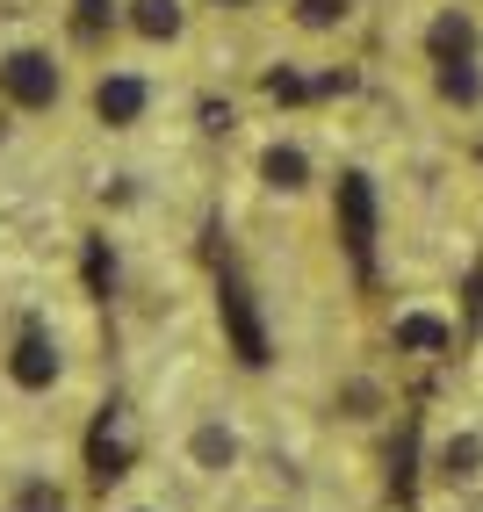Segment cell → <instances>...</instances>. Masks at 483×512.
I'll list each match as a JSON object with an SVG mask.
<instances>
[{"mask_svg":"<svg viewBox=\"0 0 483 512\" xmlns=\"http://www.w3.org/2000/svg\"><path fill=\"white\" fill-rule=\"evenodd\" d=\"M130 29H137V37H152V44L181 37V0H137V8H130Z\"/></svg>","mask_w":483,"mask_h":512,"instance_id":"cell-9","label":"cell"},{"mask_svg":"<svg viewBox=\"0 0 483 512\" xmlns=\"http://www.w3.org/2000/svg\"><path fill=\"white\" fill-rule=\"evenodd\" d=\"M0 94H8L15 109H51L58 101V65L44 51H15L8 65H0Z\"/></svg>","mask_w":483,"mask_h":512,"instance_id":"cell-3","label":"cell"},{"mask_svg":"<svg viewBox=\"0 0 483 512\" xmlns=\"http://www.w3.org/2000/svg\"><path fill=\"white\" fill-rule=\"evenodd\" d=\"M339 238H347L354 267L368 275V260H375V188H368V174H339Z\"/></svg>","mask_w":483,"mask_h":512,"instance_id":"cell-2","label":"cell"},{"mask_svg":"<svg viewBox=\"0 0 483 512\" xmlns=\"http://www.w3.org/2000/svg\"><path fill=\"white\" fill-rule=\"evenodd\" d=\"M87 469H94V484H116V476L130 469V419L123 412H101L94 433H87Z\"/></svg>","mask_w":483,"mask_h":512,"instance_id":"cell-4","label":"cell"},{"mask_svg":"<svg viewBox=\"0 0 483 512\" xmlns=\"http://www.w3.org/2000/svg\"><path fill=\"white\" fill-rule=\"evenodd\" d=\"M426 51H433V65H447V58H469V51H476V22H469L462 8H447V15L426 29Z\"/></svg>","mask_w":483,"mask_h":512,"instance_id":"cell-7","label":"cell"},{"mask_svg":"<svg viewBox=\"0 0 483 512\" xmlns=\"http://www.w3.org/2000/svg\"><path fill=\"white\" fill-rule=\"evenodd\" d=\"M217 311H224V332H231V354L246 361V368H267L274 354H267V325H260V311H253V289L238 282V275H224V289H217Z\"/></svg>","mask_w":483,"mask_h":512,"instance_id":"cell-1","label":"cell"},{"mask_svg":"<svg viewBox=\"0 0 483 512\" xmlns=\"http://www.w3.org/2000/svg\"><path fill=\"white\" fill-rule=\"evenodd\" d=\"M109 22H116V0H80V8H73V29H80V37H101Z\"/></svg>","mask_w":483,"mask_h":512,"instance_id":"cell-15","label":"cell"},{"mask_svg":"<svg viewBox=\"0 0 483 512\" xmlns=\"http://www.w3.org/2000/svg\"><path fill=\"white\" fill-rule=\"evenodd\" d=\"M87 289L109 296V253H101V238H87Z\"/></svg>","mask_w":483,"mask_h":512,"instance_id":"cell-17","label":"cell"},{"mask_svg":"<svg viewBox=\"0 0 483 512\" xmlns=\"http://www.w3.org/2000/svg\"><path fill=\"white\" fill-rule=\"evenodd\" d=\"M440 101H455V109H476V101H483V80H476L469 58H447L440 65Z\"/></svg>","mask_w":483,"mask_h":512,"instance_id":"cell-11","label":"cell"},{"mask_svg":"<svg viewBox=\"0 0 483 512\" xmlns=\"http://www.w3.org/2000/svg\"><path fill=\"white\" fill-rule=\"evenodd\" d=\"M15 512H65V498H58L51 484H22V498H15Z\"/></svg>","mask_w":483,"mask_h":512,"instance_id":"cell-16","label":"cell"},{"mask_svg":"<svg viewBox=\"0 0 483 512\" xmlns=\"http://www.w3.org/2000/svg\"><path fill=\"white\" fill-rule=\"evenodd\" d=\"M195 462H202V469H224V462H231V433H224V426H202V433H195Z\"/></svg>","mask_w":483,"mask_h":512,"instance_id":"cell-14","label":"cell"},{"mask_svg":"<svg viewBox=\"0 0 483 512\" xmlns=\"http://www.w3.org/2000/svg\"><path fill=\"white\" fill-rule=\"evenodd\" d=\"M476 462H483V440H476V433H455V440L440 448V476H455V484H462V476H476Z\"/></svg>","mask_w":483,"mask_h":512,"instance_id":"cell-12","label":"cell"},{"mask_svg":"<svg viewBox=\"0 0 483 512\" xmlns=\"http://www.w3.org/2000/svg\"><path fill=\"white\" fill-rule=\"evenodd\" d=\"M397 347L404 354H447V347H455V325H440L426 311H404L397 318Z\"/></svg>","mask_w":483,"mask_h":512,"instance_id":"cell-8","label":"cell"},{"mask_svg":"<svg viewBox=\"0 0 483 512\" xmlns=\"http://www.w3.org/2000/svg\"><path fill=\"white\" fill-rule=\"evenodd\" d=\"M202 130H217V138H224V130H231V101H202Z\"/></svg>","mask_w":483,"mask_h":512,"instance_id":"cell-19","label":"cell"},{"mask_svg":"<svg viewBox=\"0 0 483 512\" xmlns=\"http://www.w3.org/2000/svg\"><path fill=\"white\" fill-rule=\"evenodd\" d=\"M260 174H267V188H282V195H296V188L310 181V159H303L296 145H274V152L260 159Z\"/></svg>","mask_w":483,"mask_h":512,"instance_id":"cell-10","label":"cell"},{"mask_svg":"<svg viewBox=\"0 0 483 512\" xmlns=\"http://www.w3.org/2000/svg\"><path fill=\"white\" fill-rule=\"evenodd\" d=\"M354 0H296V22L303 29H332V22H347Z\"/></svg>","mask_w":483,"mask_h":512,"instance_id":"cell-13","label":"cell"},{"mask_svg":"<svg viewBox=\"0 0 483 512\" xmlns=\"http://www.w3.org/2000/svg\"><path fill=\"white\" fill-rule=\"evenodd\" d=\"M8 368H15L22 390H51V383H58V347H51L37 325H29V332L15 339V361H8Z\"/></svg>","mask_w":483,"mask_h":512,"instance_id":"cell-5","label":"cell"},{"mask_svg":"<svg viewBox=\"0 0 483 512\" xmlns=\"http://www.w3.org/2000/svg\"><path fill=\"white\" fill-rule=\"evenodd\" d=\"M94 109H101V123H137V116H145V80L109 73V80H101V94H94Z\"/></svg>","mask_w":483,"mask_h":512,"instance_id":"cell-6","label":"cell"},{"mask_svg":"<svg viewBox=\"0 0 483 512\" xmlns=\"http://www.w3.org/2000/svg\"><path fill=\"white\" fill-rule=\"evenodd\" d=\"M267 94H274V101H303V94H318V87L296 80V73H267Z\"/></svg>","mask_w":483,"mask_h":512,"instance_id":"cell-18","label":"cell"}]
</instances>
